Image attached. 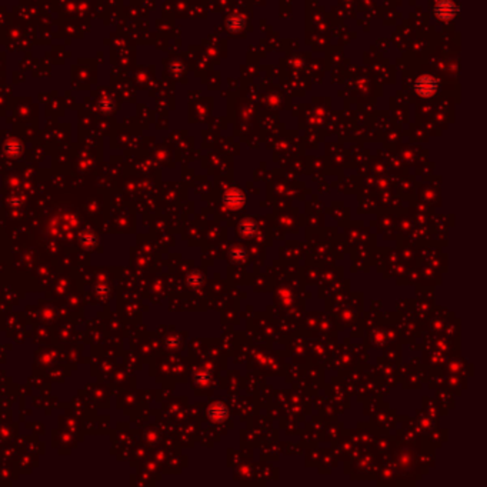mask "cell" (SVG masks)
Segmentation results:
<instances>
[{"label": "cell", "instance_id": "1", "mask_svg": "<svg viewBox=\"0 0 487 487\" xmlns=\"http://www.w3.org/2000/svg\"><path fill=\"white\" fill-rule=\"evenodd\" d=\"M436 87H437V83L434 82V79L426 76V77H422V79L417 80V83H416V92L422 96H429L436 90Z\"/></svg>", "mask_w": 487, "mask_h": 487}, {"label": "cell", "instance_id": "2", "mask_svg": "<svg viewBox=\"0 0 487 487\" xmlns=\"http://www.w3.org/2000/svg\"><path fill=\"white\" fill-rule=\"evenodd\" d=\"M436 13H437V16L442 17V19H449V17L455 16V6H453V3H450V1H447V0L440 1V3L437 4V7H436Z\"/></svg>", "mask_w": 487, "mask_h": 487}]
</instances>
